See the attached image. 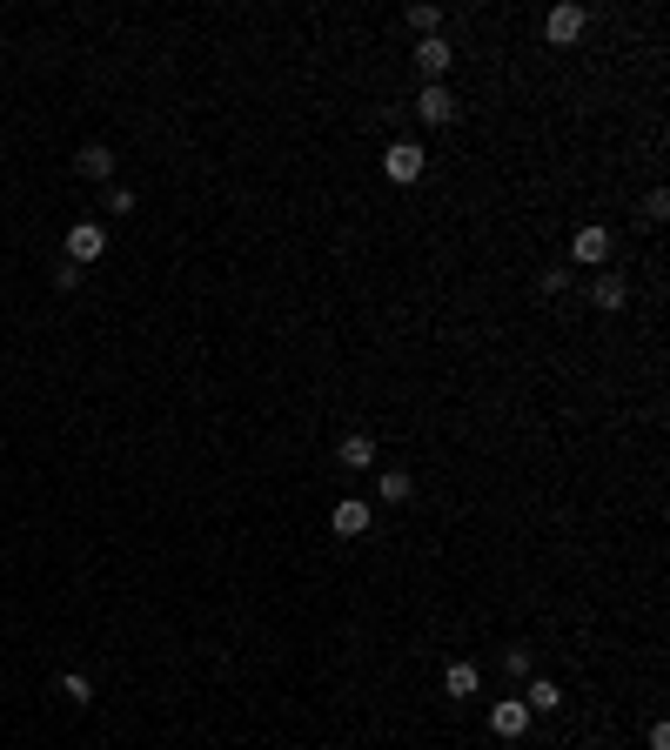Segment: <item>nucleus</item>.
I'll use <instances>...</instances> for the list:
<instances>
[{"label": "nucleus", "instance_id": "1", "mask_svg": "<svg viewBox=\"0 0 670 750\" xmlns=\"http://www.w3.org/2000/svg\"><path fill=\"white\" fill-rule=\"evenodd\" d=\"M101 255H108V228H101V221H74V228H67V262L88 268V262H101Z\"/></svg>", "mask_w": 670, "mask_h": 750}, {"label": "nucleus", "instance_id": "2", "mask_svg": "<svg viewBox=\"0 0 670 750\" xmlns=\"http://www.w3.org/2000/svg\"><path fill=\"white\" fill-rule=\"evenodd\" d=\"M583 27H590V14H583L577 0H563V7H550V21H543V34H550V47H577Z\"/></svg>", "mask_w": 670, "mask_h": 750}, {"label": "nucleus", "instance_id": "3", "mask_svg": "<svg viewBox=\"0 0 670 750\" xmlns=\"http://www.w3.org/2000/svg\"><path fill=\"white\" fill-rule=\"evenodd\" d=\"M416 121H429V128H449V121H456V94H449L443 81L416 88Z\"/></svg>", "mask_w": 670, "mask_h": 750}, {"label": "nucleus", "instance_id": "4", "mask_svg": "<svg viewBox=\"0 0 670 750\" xmlns=\"http://www.w3.org/2000/svg\"><path fill=\"white\" fill-rule=\"evenodd\" d=\"M530 717H536V710L523 704V697H503V704H490V730H496V737H530Z\"/></svg>", "mask_w": 670, "mask_h": 750}, {"label": "nucleus", "instance_id": "5", "mask_svg": "<svg viewBox=\"0 0 670 750\" xmlns=\"http://www.w3.org/2000/svg\"><path fill=\"white\" fill-rule=\"evenodd\" d=\"M423 148H416V141H396V148H389V155H382V175L389 181H423Z\"/></svg>", "mask_w": 670, "mask_h": 750}, {"label": "nucleus", "instance_id": "6", "mask_svg": "<svg viewBox=\"0 0 670 750\" xmlns=\"http://www.w3.org/2000/svg\"><path fill=\"white\" fill-rule=\"evenodd\" d=\"M570 262L603 268L610 262V228H577V235H570Z\"/></svg>", "mask_w": 670, "mask_h": 750}, {"label": "nucleus", "instance_id": "7", "mask_svg": "<svg viewBox=\"0 0 670 750\" xmlns=\"http://www.w3.org/2000/svg\"><path fill=\"white\" fill-rule=\"evenodd\" d=\"M449 61H456V47H449L443 34H429V41H416V67H423L429 81H443V74H449Z\"/></svg>", "mask_w": 670, "mask_h": 750}, {"label": "nucleus", "instance_id": "8", "mask_svg": "<svg viewBox=\"0 0 670 750\" xmlns=\"http://www.w3.org/2000/svg\"><path fill=\"white\" fill-rule=\"evenodd\" d=\"M335 536H369V503L362 496H349V503H335Z\"/></svg>", "mask_w": 670, "mask_h": 750}, {"label": "nucleus", "instance_id": "9", "mask_svg": "<svg viewBox=\"0 0 670 750\" xmlns=\"http://www.w3.org/2000/svg\"><path fill=\"white\" fill-rule=\"evenodd\" d=\"M74 175H81V181H108L114 175V155L101 148V141H88V148L74 155Z\"/></svg>", "mask_w": 670, "mask_h": 750}, {"label": "nucleus", "instance_id": "10", "mask_svg": "<svg viewBox=\"0 0 670 750\" xmlns=\"http://www.w3.org/2000/svg\"><path fill=\"white\" fill-rule=\"evenodd\" d=\"M335 456H342V469H369V463H376V436H369V429H356V436H342V449H335Z\"/></svg>", "mask_w": 670, "mask_h": 750}, {"label": "nucleus", "instance_id": "11", "mask_svg": "<svg viewBox=\"0 0 670 750\" xmlns=\"http://www.w3.org/2000/svg\"><path fill=\"white\" fill-rule=\"evenodd\" d=\"M443 690H449V697H476V690H483V670H476V663H449Z\"/></svg>", "mask_w": 670, "mask_h": 750}, {"label": "nucleus", "instance_id": "12", "mask_svg": "<svg viewBox=\"0 0 670 750\" xmlns=\"http://www.w3.org/2000/svg\"><path fill=\"white\" fill-rule=\"evenodd\" d=\"M590 302H597V309H624V302H630L624 275H597V288H590Z\"/></svg>", "mask_w": 670, "mask_h": 750}, {"label": "nucleus", "instance_id": "13", "mask_svg": "<svg viewBox=\"0 0 670 750\" xmlns=\"http://www.w3.org/2000/svg\"><path fill=\"white\" fill-rule=\"evenodd\" d=\"M523 704H530V710H563V690L550 684V677H536V684L523 690Z\"/></svg>", "mask_w": 670, "mask_h": 750}, {"label": "nucleus", "instance_id": "14", "mask_svg": "<svg viewBox=\"0 0 670 750\" xmlns=\"http://www.w3.org/2000/svg\"><path fill=\"white\" fill-rule=\"evenodd\" d=\"M376 489H382V503H409V476H402V469H389V476H376Z\"/></svg>", "mask_w": 670, "mask_h": 750}, {"label": "nucleus", "instance_id": "15", "mask_svg": "<svg viewBox=\"0 0 670 750\" xmlns=\"http://www.w3.org/2000/svg\"><path fill=\"white\" fill-rule=\"evenodd\" d=\"M61 697H67V704H94V684L81 677V670H67V677H61Z\"/></svg>", "mask_w": 670, "mask_h": 750}, {"label": "nucleus", "instance_id": "16", "mask_svg": "<svg viewBox=\"0 0 670 750\" xmlns=\"http://www.w3.org/2000/svg\"><path fill=\"white\" fill-rule=\"evenodd\" d=\"M409 27H416V34H423V41H429V34L443 27V14H436V7H409Z\"/></svg>", "mask_w": 670, "mask_h": 750}, {"label": "nucleus", "instance_id": "17", "mask_svg": "<svg viewBox=\"0 0 670 750\" xmlns=\"http://www.w3.org/2000/svg\"><path fill=\"white\" fill-rule=\"evenodd\" d=\"M670 215V195H664V188H650V195H644V221H664Z\"/></svg>", "mask_w": 670, "mask_h": 750}, {"label": "nucleus", "instance_id": "18", "mask_svg": "<svg viewBox=\"0 0 670 750\" xmlns=\"http://www.w3.org/2000/svg\"><path fill=\"white\" fill-rule=\"evenodd\" d=\"M134 208V188H108V215H128Z\"/></svg>", "mask_w": 670, "mask_h": 750}, {"label": "nucleus", "instance_id": "19", "mask_svg": "<svg viewBox=\"0 0 670 750\" xmlns=\"http://www.w3.org/2000/svg\"><path fill=\"white\" fill-rule=\"evenodd\" d=\"M650 750H670V724H650Z\"/></svg>", "mask_w": 670, "mask_h": 750}]
</instances>
